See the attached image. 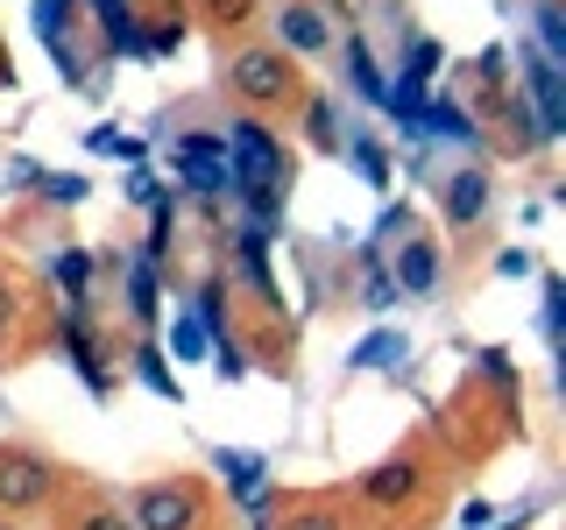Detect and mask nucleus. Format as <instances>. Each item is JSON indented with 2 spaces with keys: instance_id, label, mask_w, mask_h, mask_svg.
<instances>
[{
  "instance_id": "17",
  "label": "nucleus",
  "mask_w": 566,
  "mask_h": 530,
  "mask_svg": "<svg viewBox=\"0 0 566 530\" xmlns=\"http://www.w3.org/2000/svg\"><path fill=\"white\" fill-rule=\"evenodd\" d=\"M206 347H212V332H206L191 311H177V318H170V353H177V361H199Z\"/></svg>"
},
{
  "instance_id": "33",
  "label": "nucleus",
  "mask_w": 566,
  "mask_h": 530,
  "mask_svg": "<svg viewBox=\"0 0 566 530\" xmlns=\"http://www.w3.org/2000/svg\"><path fill=\"white\" fill-rule=\"evenodd\" d=\"M206 8H212V14H220V22H241V14H248V8H255V0H206Z\"/></svg>"
},
{
  "instance_id": "3",
  "label": "nucleus",
  "mask_w": 566,
  "mask_h": 530,
  "mask_svg": "<svg viewBox=\"0 0 566 530\" xmlns=\"http://www.w3.org/2000/svg\"><path fill=\"white\" fill-rule=\"evenodd\" d=\"M57 502V467L29 446H0V517H35Z\"/></svg>"
},
{
  "instance_id": "24",
  "label": "nucleus",
  "mask_w": 566,
  "mask_h": 530,
  "mask_svg": "<svg viewBox=\"0 0 566 530\" xmlns=\"http://www.w3.org/2000/svg\"><path fill=\"white\" fill-rule=\"evenodd\" d=\"M347 156H354V170H361L368 184H382V177H389V163H382V149H376V141H368V135H347Z\"/></svg>"
},
{
  "instance_id": "7",
  "label": "nucleus",
  "mask_w": 566,
  "mask_h": 530,
  "mask_svg": "<svg viewBox=\"0 0 566 530\" xmlns=\"http://www.w3.org/2000/svg\"><path fill=\"white\" fill-rule=\"evenodd\" d=\"M270 29H276L283 57H318V50H333V22H326V8H312V0H283Z\"/></svg>"
},
{
  "instance_id": "9",
  "label": "nucleus",
  "mask_w": 566,
  "mask_h": 530,
  "mask_svg": "<svg viewBox=\"0 0 566 530\" xmlns=\"http://www.w3.org/2000/svg\"><path fill=\"white\" fill-rule=\"evenodd\" d=\"M524 93H531V106H538V135L531 141H559L566 135V99H559V64H545L538 50L524 57Z\"/></svg>"
},
{
  "instance_id": "2",
  "label": "nucleus",
  "mask_w": 566,
  "mask_h": 530,
  "mask_svg": "<svg viewBox=\"0 0 566 530\" xmlns=\"http://www.w3.org/2000/svg\"><path fill=\"white\" fill-rule=\"evenodd\" d=\"M227 93H234L248 114H276V106L297 99V71L276 43H248L227 57Z\"/></svg>"
},
{
  "instance_id": "4",
  "label": "nucleus",
  "mask_w": 566,
  "mask_h": 530,
  "mask_svg": "<svg viewBox=\"0 0 566 530\" xmlns=\"http://www.w3.org/2000/svg\"><path fill=\"white\" fill-rule=\"evenodd\" d=\"M135 530H206V488L199 481H149L128 509Z\"/></svg>"
},
{
  "instance_id": "8",
  "label": "nucleus",
  "mask_w": 566,
  "mask_h": 530,
  "mask_svg": "<svg viewBox=\"0 0 566 530\" xmlns=\"http://www.w3.org/2000/svg\"><path fill=\"white\" fill-rule=\"evenodd\" d=\"M212 474H220V481H227V495H234V502L248 509V517H262V509H270V467H262V459L255 453H212Z\"/></svg>"
},
{
  "instance_id": "29",
  "label": "nucleus",
  "mask_w": 566,
  "mask_h": 530,
  "mask_svg": "<svg viewBox=\"0 0 566 530\" xmlns=\"http://www.w3.org/2000/svg\"><path fill=\"white\" fill-rule=\"evenodd\" d=\"M361 305H368V311H389V305H397V283H389V269H368V283H361Z\"/></svg>"
},
{
  "instance_id": "32",
  "label": "nucleus",
  "mask_w": 566,
  "mask_h": 530,
  "mask_svg": "<svg viewBox=\"0 0 566 530\" xmlns=\"http://www.w3.org/2000/svg\"><path fill=\"white\" fill-rule=\"evenodd\" d=\"M212 368H220V375H227V382H241V375H248V361H241V353H234V347H227V340H220V353H212Z\"/></svg>"
},
{
  "instance_id": "10",
  "label": "nucleus",
  "mask_w": 566,
  "mask_h": 530,
  "mask_svg": "<svg viewBox=\"0 0 566 530\" xmlns=\"http://www.w3.org/2000/svg\"><path fill=\"white\" fill-rule=\"evenodd\" d=\"M439 212H447V226H482L489 220V177L482 170H453L447 184H439Z\"/></svg>"
},
{
  "instance_id": "15",
  "label": "nucleus",
  "mask_w": 566,
  "mask_h": 530,
  "mask_svg": "<svg viewBox=\"0 0 566 530\" xmlns=\"http://www.w3.org/2000/svg\"><path fill=\"white\" fill-rule=\"evenodd\" d=\"M403 353H411V340H403V332H368V340L354 347L347 361H354V368H397Z\"/></svg>"
},
{
  "instance_id": "26",
  "label": "nucleus",
  "mask_w": 566,
  "mask_h": 530,
  "mask_svg": "<svg viewBox=\"0 0 566 530\" xmlns=\"http://www.w3.org/2000/svg\"><path fill=\"white\" fill-rule=\"evenodd\" d=\"M177 43H185V22H156V29H142V57H170Z\"/></svg>"
},
{
  "instance_id": "13",
  "label": "nucleus",
  "mask_w": 566,
  "mask_h": 530,
  "mask_svg": "<svg viewBox=\"0 0 566 530\" xmlns=\"http://www.w3.org/2000/svg\"><path fill=\"white\" fill-rule=\"evenodd\" d=\"M156 269H164V262H149V255H135V262H128V318H142V326H149V318L164 311V290H156Z\"/></svg>"
},
{
  "instance_id": "23",
  "label": "nucleus",
  "mask_w": 566,
  "mask_h": 530,
  "mask_svg": "<svg viewBox=\"0 0 566 530\" xmlns=\"http://www.w3.org/2000/svg\"><path fill=\"white\" fill-rule=\"evenodd\" d=\"M283 530H347V523H340V509H333V502H305V509L283 517Z\"/></svg>"
},
{
  "instance_id": "20",
  "label": "nucleus",
  "mask_w": 566,
  "mask_h": 530,
  "mask_svg": "<svg viewBox=\"0 0 566 530\" xmlns=\"http://www.w3.org/2000/svg\"><path fill=\"white\" fill-rule=\"evenodd\" d=\"M35 35L50 43H71V0H35Z\"/></svg>"
},
{
  "instance_id": "21",
  "label": "nucleus",
  "mask_w": 566,
  "mask_h": 530,
  "mask_svg": "<svg viewBox=\"0 0 566 530\" xmlns=\"http://www.w3.org/2000/svg\"><path fill=\"white\" fill-rule=\"evenodd\" d=\"M135 375H142V389H156V396L177 403V375L164 368V353H156V347H135Z\"/></svg>"
},
{
  "instance_id": "11",
  "label": "nucleus",
  "mask_w": 566,
  "mask_h": 530,
  "mask_svg": "<svg viewBox=\"0 0 566 530\" xmlns=\"http://www.w3.org/2000/svg\"><path fill=\"white\" fill-rule=\"evenodd\" d=\"M418 459H382V467H368L361 474V502H376V509H403L418 495Z\"/></svg>"
},
{
  "instance_id": "5",
  "label": "nucleus",
  "mask_w": 566,
  "mask_h": 530,
  "mask_svg": "<svg viewBox=\"0 0 566 530\" xmlns=\"http://www.w3.org/2000/svg\"><path fill=\"white\" fill-rule=\"evenodd\" d=\"M397 135H403V141H418V149H424V141H453V149H474V141H482V120H474L460 99H424L418 114H403V120H397Z\"/></svg>"
},
{
  "instance_id": "6",
  "label": "nucleus",
  "mask_w": 566,
  "mask_h": 530,
  "mask_svg": "<svg viewBox=\"0 0 566 530\" xmlns=\"http://www.w3.org/2000/svg\"><path fill=\"white\" fill-rule=\"evenodd\" d=\"M177 177H185L199 199H234V170H227V141L220 135H185L177 141Z\"/></svg>"
},
{
  "instance_id": "28",
  "label": "nucleus",
  "mask_w": 566,
  "mask_h": 530,
  "mask_svg": "<svg viewBox=\"0 0 566 530\" xmlns=\"http://www.w3.org/2000/svg\"><path fill=\"white\" fill-rule=\"evenodd\" d=\"M305 128H312L318 149H333V141H340V128H333V99H312L305 106Z\"/></svg>"
},
{
  "instance_id": "1",
  "label": "nucleus",
  "mask_w": 566,
  "mask_h": 530,
  "mask_svg": "<svg viewBox=\"0 0 566 530\" xmlns=\"http://www.w3.org/2000/svg\"><path fill=\"white\" fill-rule=\"evenodd\" d=\"M227 170H234V199H248V191H276L283 199V184H291V163H283V141L276 128L262 114H241V120H227Z\"/></svg>"
},
{
  "instance_id": "31",
  "label": "nucleus",
  "mask_w": 566,
  "mask_h": 530,
  "mask_svg": "<svg viewBox=\"0 0 566 530\" xmlns=\"http://www.w3.org/2000/svg\"><path fill=\"white\" fill-rule=\"evenodd\" d=\"M495 276H531V255L524 247H503V255H495Z\"/></svg>"
},
{
  "instance_id": "25",
  "label": "nucleus",
  "mask_w": 566,
  "mask_h": 530,
  "mask_svg": "<svg viewBox=\"0 0 566 530\" xmlns=\"http://www.w3.org/2000/svg\"><path fill=\"white\" fill-rule=\"evenodd\" d=\"M71 530H135V523H128V509L93 502V509H78V523H71Z\"/></svg>"
},
{
  "instance_id": "19",
  "label": "nucleus",
  "mask_w": 566,
  "mask_h": 530,
  "mask_svg": "<svg viewBox=\"0 0 566 530\" xmlns=\"http://www.w3.org/2000/svg\"><path fill=\"white\" fill-rule=\"evenodd\" d=\"M191 318H199V326L212 332V340H227V290H220V283H206V290L199 297H191V305H185Z\"/></svg>"
},
{
  "instance_id": "18",
  "label": "nucleus",
  "mask_w": 566,
  "mask_h": 530,
  "mask_svg": "<svg viewBox=\"0 0 566 530\" xmlns=\"http://www.w3.org/2000/svg\"><path fill=\"white\" fill-rule=\"evenodd\" d=\"M85 149H93V156H120V163H142L149 141H135V135H120V128H93V135H85Z\"/></svg>"
},
{
  "instance_id": "12",
  "label": "nucleus",
  "mask_w": 566,
  "mask_h": 530,
  "mask_svg": "<svg viewBox=\"0 0 566 530\" xmlns=\"http://www.w3.org/2000/svg\"><path fill=\"white\" fill-rule=\"evenodd\" d=\"M389 283H397V297H424L439 283V241L411 234V241L397 247V269H389Z\"/></svg>"
},
{
  "instance_id": "34",
  "label": "nucleus",
  "mask_w": 566,
  "mask_h": 530,
  "mask_svg": "<svg viewBox=\"0 0 566 530\" xmlns=\"http://www.w3.org/2000/svg\"><path fill=\"white\" fill-rule=\"evenodd\" d=\"M8 326H14V283L0 276V332H8Z\"/></svg>"
},
{
  "instance_id": "30",
  "label": "nucleus",
  "mask_w": 566,
  "mask_h": 530,
  "mask_svg": "<svg viewBox=\"0 0 566 530\" xmlns=\"http://www.w3.org/2000/svg\"><path fill=\"white\" fill-rule=\"evenodd\" d=\"M128 205H142V212H164V184H156L149 170H135V177H128Z\"/></svg>"
},
{
  "instance_id": "16",
  "label": "nucleus",
  "mask_w": 566,
  "mask_h": 530,
  "mask_svg": "<svg viewBox=\"0 0 566 530\" xmlns=\"http://www.w3.org/2000/svg\"><path fill=\"white\" fill-rule=\"evenodd\" d=\"M50 276L64 283V297H71V305H85V276H93V255H85V247H64V255L50 262Z\"/></svg>"
},
{
  "instance_id": "14",
  "label": "nucleus",
  "mask_w": 566,
  "mask_h": 530,
  "mask_svg": "<svg viewBox=\"0 0 566 530\" xmlns=\"http://www.w3.org/2000/svg\"><path fill=\"white\" fill-rule=\"evenodd\" d=\"M340 57H347V85H354V93L382 106V71H376V57H368V43H361V35H347V50H340Z\"/></svg>"
},
{
  "instance_id": "22",
  "label": "nucleus",
  "mask_w": 566,
  "mask_h": 530,
  "mask_svg": "<svg viewBox=\"0 0 566 530\" xmlns=\"http://www.w3.org/2000/svg\"><path fill=\"white\" fill-rule=\"evenodd\" d=\"M538 57H545V64H559V57H566V22H559L553 0L538 8Z\"/></svg>"
},
{
  "instance_id": "27",
  "label": "nucleus",
  "mask_w": 566,
  "mask_h": 530,
  "mask_svg": "<svg viewBox=\"0 0 566 530\" xmlns=\"http://www.w3.org/2000/svg\"><path fill=\"white\" fill-rule=\"evenodd\" d=\"M85 191H93V184H85L78 170H64V177H43V199H50V205H78Z\"/></svg>"
}]
</instances>
